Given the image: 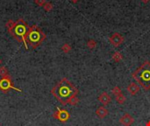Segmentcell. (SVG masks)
Instances as JSON below:
<instances>
[{"mask_svg":"<svg viewBox=\"0 0 150 126\" xmlns=\"http://www.w3.org/2000/svg\"><path fill=\"white\" fill-rule=\"evenodd\" d=\"M53 116L56 119H58L59 121H61L63 123H65L69 119L70 115L66 109H61L57 108V110L53 114Z\"/></svg>","mask_w":150,"mask_h":126,"instance_id":"obj_6","label":"cell"},{"mask_svg":"<svg viewBox=\"0 0 150 126\" xmlns=\"http://www.w3.org/2000/svg\"><path fill=\"white\" fill-rule=\"evenodd\" d=\"M0 75H2L3 77L7 76V69L6 67H0Z\"/></svg>","mask_w":150,"mask_h":126,"instance_id":"obj_16","label":"cell"},{"mask_svg":"<svg viewBox=\"0 0 150 126\" xmlns=\"http://www.w3.org/2000/svg\"><path fill=\"white\" fill-rule=\"evenodd\" d=\"M126 100V96H125L122 93L119 94V95H118V96H116V101H117L119 104L125 103Z\"/></svg>","mask_w":150,"mask_h":126,"instance_id":"obj_12","label":"cell"},{"mask_svg":"<svg viewBox=\"0 0 150 126\" xmlns=\"http://www.w3.org/2000/svg\"><path fill=\"white\" fill-rule=\"evenodd\" d=\"M109 111L108 109L104 107V106H101L99 107L97 110H96V115L99 117V118H105L107 115H108Z\"/></svg>","mask_w":150,"mask_h":126,"instance_id":"obj_10","label":"cell"},{"mask_svg":"<svg viewBox=\"0 0 150 126\" xmlns=\"http://www.w3.org/2000/svg\"><path fill=\"white\" fill-rule=\"evenodd\" d=\"M98 101L101 103H103L104 105H107L108 103H111V101H112V97H111V96L108 94V93H106V92H104V93H102L101 95L99 96V97H98Z\"/></svg>","mask_w":150,"mask_h":126,"instance_id":"obj_9","label":"cell"},{"mask_svg":"<svg viewBox=\"0 0 150 126\" xmlns=\"http://www.w3.org/2000/svg\"><path fill=\"white\" fill-rule=\"evenodd\" d=\"M28 30H29V27L25 23V21L23 19H19L18 21L14 23V25L9 31L12 37H14L19 42H21V43L24 44L26 50L28 49V44L26 42V35H27Z\"/></svg>","mask_w":150,"mask_h":126,"instance_id":"obj_3","label":"cell"},{"mask_svg":"<svg viewBox=\"0 0 150 126\" xmlns=\"http://www.w3.org/2000/svg\"><path fill=\"white\" fill-rule=\"evenodd\" d=\"M127 91L132 96H134V95H136L140 91V87H139L138 84H136L134 82H132L131 84H129V86L127 87Z\"/></svg>","mask_w":150,"mask_h":126,"instance_id":"obj_11","label":"cell"},{"mask_svg":"<svg viewBox=\"0 0 150 126\" xmlns=\"http://www.w3.org/2000/svg\"><path fill=\"white\" fill-rule=\"evenodd\" d=\"M119 123L122 125H124V126H131L134 123V119H133V117L130 114H127L126 113L123 116L120 117Z\"/></svg>","mask_w":150,"mask_h":126,"instance_id":"obj_7","label":"cell"},{"mask_svg":"<svg viewBox=\"0 0 150 126\" xmlns=\"http://www.w3.org/2000/svg\"><path fill=\"white\" fill-rule=\"evenodd\" d=\"M63 50L64 52L68 53V52L70 50V47H69V45H64V46L63 47Z\"/></svg>","mask_w":150,"mask_h":126,"instance_id":"obj_18","label":"cell"},{"mask_svg":"<svg viewBox=\"0 0 150 126\" xmlns=\"http://www.w3.org/2000/svg\"><path fill=\"white\" fill-rule=\"evenodd\" d=\"M112 93L116 96L121 94L122 92H121V90L119 89V87H115V88H113V89L112 90Z\"/></svg>","mask_w":150,"mask_h":126,"instance_id":"obj_14","label":"cell"},{"mask_svg":"<svg viewBox=\"0 0 150 126\" xmlns=\"http://www.w3.org/2000/svg\"><path fill=\"white\" fill-rule=\"evenodd\" d=\"M11 89H13L19 92H21V90H19L12 85V79L9 75L2 77L1 79H0V90H1L3 92H7Z\"/></svg>","mask_w":150,"mask_h":126,"instance_id":"obj_5","label":"cell"},{"mask_svg":"<svg viewBox=\"0 0 150 126\" xmlns=\"http://www.w3.org/2000/svg\"><path fill=\"white\" fill-rule=\"evenodd\" d=\"M146 126H150V121H148V122L146 123Z\"/></svg>","mask_w":150,"mask_h":126,"instance_id":"obj_19","label":"cell"},{"mask_svg":"<svg viewBox=\"0 0 150 126\" xmlns=\"http://www.w3.org/2000/svg\"><path fill=\"white\" fill-rule=\"evenodd\" d=\"M112 58H113V60H114L115 61H119L122 59V55L120 54V53H115V54H113Z\"/></svg>","mask_w":150,"mask_h":126,"instance_id":"obj_15","label":"cell"},{"mask_svg":"<svg viewBox=\"0 0 150 126\" xmlns=\"http://www.w3.org/2000/svg\"><path fill=\"white\" fill-rule=\"evenodd\" d=\"M45 39L46 35L40 27L34 25L29 28L26 35V42L33 48H36L37 47H39Z\"/></svg>","mask_w":150,"mask_h":126,"instance_id":"obj_4","label":"cell"},{"mask_svg":"<svg viewBox=\"0 0 150 126\" xmlns=\"http://www.w3.org/2000/svg\"><path fill=\"white\" fill-rule=\"evenodd\" d=\"M51 93L62 104L66 105L72 96L78 94V90L67 78H63L54 86Z\"/></svg>","mask_w":150,"mask_h":126,"instance_id":"obj_1","label":"cell"},{"mask_svg":"<svg viewBox=\"0 0 150 126\" xmlns=\"http://www.w3.org/2000/svg\"><path fill=\"white\" fill-rule=\"evenodd\" d=\"M78 102H79V99L77 98V96H72V97L69 99V103L70 105L75 106V105H76V104L78 103Z\"/></svg>","mask_w":150,"mask_h":126,"instance_id":"obj_13","label":"cell"},{"mask_svg":"<svg viewBox=\"0 0 150 126\" xmlns=\"http://www.w3.org/2000/svg\"><path fill=\"white\" fill-rule=\"evenodd\" d=\"M133 78L144 90H150V62L145 61L133 74Z\"/></svg>","mask_w":150,"mask_h":126,"instance_id":"obj_2","label":"cell"},{"mask_svg":"<svg viewBox=\"0 0 150 126\" xmlns=\"http://www.w3.org/2000/svg\"><path fill=\"white\" fill-rule=\"evenodd\" d=\"M88 47H89L90 48H94L96 47V42L93 41V40H90V41L88 42Z\"/></svg>","mask_w":150,"mask_h":126,"instance_id":"obj_17","label":"cell"},{"mask_svg":"<svg viewBox=\"0 0 150 126\" xmlns=\"http://www.w3.org/2000/svg\"><path fill=\"white\" fill-rule=\"evenodd\" d=\"M0 62H1V61H0Z\"/></svg>","mask_w":150,"mask_h":126,"instance_id":"obj_20","label":"cell"},{"mask_svg":"<svg viewBox=\"0 0 150 126\" xmlns=\"http://www.w3.org/2000/svg\"><path fill=\"white\" fill-rule=\"evenodd\" d=\"M123 41H124V38L119 33H114L110 38V42L115 47H119Z\"/></svg>","mask_w":150,"mask_h":126,"instance_id":"obj_8","label":"cell"}]
</instances>
